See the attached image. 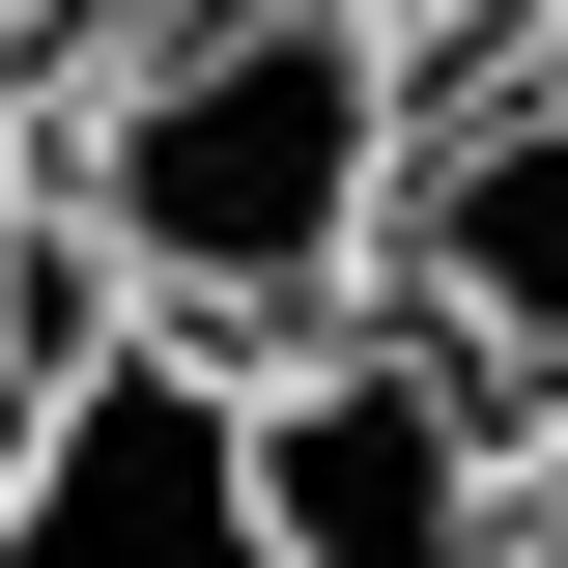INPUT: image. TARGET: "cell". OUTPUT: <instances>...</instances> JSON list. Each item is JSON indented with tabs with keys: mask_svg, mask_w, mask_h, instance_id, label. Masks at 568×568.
Segmentation results:
<instances>
[{
	"mask_svg": "<svg viewBox=\"0 0 568 568\" xmlns=\"http://www.w3.org/2000/svg\"><path fill=\"white\" fill-rule=\"evenodd\" d=\"M511 568H568V398L511 426Z\"/></svg>",
	"mask_w": 568,
	"mask_h": 568,
	"instance_id": "8992f818",
	"label": "cell"
},
{
	"mask_svg": "<svg viewBox=\"0 0 568 568\" xmlns=\"http://www.w3.org/2000/svg\"><path fill=\"white\" fill-rule=\"evenodd\" d=\"M369 29H398V58H455V29H484V0H369Z\"/></svg>",
	"mask_w": 568,
	"mask_h": 568,
	"instance_id": "52a82bcc",
	"label": "cell"
},
{
	"mask_svg": "<svg viewBox=\"0 0 568 568\" xmlns=\"http://www.w3.org/2000/svg\"><path fill=\"white\" fill-rule=\"evenodd\" d=\"M114 342V313H85V256H58V200H29V142H0V455H29V426H58V369Z\"/></svg>",
	"mask_w": 568,
	"mask_h": 568,
	"instance_id": "5b68a950",
	"label": "cell"
},
{
	"mask_svg": "<svg viewBox=\"0 0 568 568\" xmlns=\"http://www.w3.org/2000/svg\"><path fill=\"white\" fill-rule=\"evenodd\" d=\"M369 313H426V342L484 369L511 426L568 398V29L540 58H455L398 114V200H369Z\"/></svg>",
	"mask_w": 568,
	"mask_h": 568,
	"instance_id": "3957f363",
	"label": "cell"
},
{
	"mask_svg": "<svg viewBox=\"0 0 568 568\" xmlns=\"http://www.w3.org/2000/svg\"><path fill=\"white\" fill-rule=\"evenodd\" d=\"M398 114H426V58L369 0H114L0 142H29V200H58V256H85L114 342L284 369L313 313H369Z\"/></svg>",
	"mask_w": 568,
	"mask_h": 568,
	"instance_id": "6da1fadb",
	"label": "cell"
},
{
	"mask_svg": "<svg viewBox=\"0 0 568 568\" xmlns=\"http://www.w3.org/2000/svg\"><path fill=\"white\" fill-rule=\"evenodd\" d=\"M256 455V568H511V398L426 313H313L284 369H227Z\"/></svg>",
	"mask_w": 568,
	"mask_h": 568,
	"instance_id": "7a4b0ae2",
	"label": "cell"
},
{
	"mask_svg": "<svg viewBox=\"0 0 568 568\" xmlns=\"http://www.w3.org/2000/svg\"><path fill=\"white\" fill-rule=\"evenodd\" d=\"M29 29H58V0H0V58H29Z\"/></svg>",
	"mask_w": 568,
	"mask_h": 568,
	"instance_id": "ba28073f",
	"label": "cell"
},
{
	"mask_svg": "<svg viewBox=\"0 0 568 568\" xmlns=\"http://www.w3.org/2000/svg\"><path fill=\"white\" fill-rule=\"evenodd\" d=\"M0 568H256V455H227L200 342H85L58 426L0 455Z\"/></svg>",
	"mask_w": 568,
	"mask_h": 568,
	"instance_id": "277c9868",
	"label": "cell"
}]
</instances>
